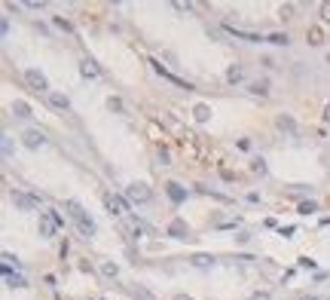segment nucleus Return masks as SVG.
I'll use <instances>...</instances> for the list:
<instances>
[{
    "instance_id": "nucleus-1",
    "label": "nucleus",
    "mask_w": 330,
    "mask_h": 300,
    "mask_svg": "<svg viewBox=\"0 0 330 300\" xmlns=\"http://www.w3.org/2000/svg\"><path fill=\"white\" fill-rule=\"evenodd\" d=\"M64 208H67V214L73 217V223L80 227L83 236H95V220L86 214V208H83L80 202H73V199H70V202H64Z\"/></svg>"
},
{
    "instance_id": "nucleus-2",
    "label": "nucleus",
    "mask_w": 330,
    "mask_h": 300,
    "mask_svg": "<svg viewBox=\"0 0 330 300\" xmlns=\"http://www.w3.org/2000/svg\"><path fill=\"white\" fill-rule=\"evenodd\" d=\"M104 208H107L110 214H129V199L120 196V193H107V196H104Z\"/></svg>"
},
{
    "instance_id": "nucleus-3",
    "label": "nucleus",
    "mask_w": 330,
    "mask_h": 300,
    "mask_svg": "<svg viewBox=\"0 0 330 300\" xmlns=\"http://www.w3.org/2000/svg\"><path fill=\"white\" fill-rule=\"evenodd\" d=\"M25 83H28L34 92H46V89H49L46 77H43V73L37 70V67H28V70H25Z\"/></svg>"
},
{
    "instance_id": "nucleus-4",
    "label": "nucleus",
    "mask_w": 330,
    "mask_h": 300,
    "mask_svg": "<svg viewBox=\"0 0 330 300\" xmlns=\"http://www.w3.org/2000/svg\"><path fill=\"white\" fill-rule=\"evenodd\" d=\"M150 187H147V184H132L129 187V190H126V199L129 202H150Z\"/></svg>"
},
{
    "instance_id": "nucleus-5",
    "label": "nucleus",
    "mask_w": 330,
    "mask_h": 300,
    "mask_svg": "<svg viewBox=\"0 0 330 300\" xmlns=\"http://www.w3.org/2000/svg\"><path fill=\"white\" fill-rule=\"evenodd\" d=\"M13 202H16V208H22V211H37V208H40V199L31 196V193H13Z\"/></svg>"
},
{
    "instance_id": "nucleus-6",
    "label": "nucleus",
    "mask_w": 330,
    "mask_h": 300,
    "mask_svg": "<svg viewBox=\"0 0 330 300\" xmlns=\"http://www.w3.org/2000/svg\"><path fill=\"white\" fill-rule=\"evenodd\" d=\"M37 230H40L43 239H49V236L58 230V220L52 217V211H40V227H37Z\"/></svg>"
},
{
    "instance_id": "nucleus-7",
    "label": "nucleus",
    "mask_w": 330,
    "mask_h": 300,
    "mask_svg": "<svg viewBox=\"0 0 330 300\" xmlns=\"http://www.w3.org/2000/svg\"><path fill=\"white\" fill-rule=\"evenodd\" d=\"M22 141H25L28 150H37V147H43V144H46V135H43L40 129H28V132L22 135Z\"/></svg>"
},
{
    "instance_id": "nucleus-8",
    "label": "nucleus",
    "mask_w": 330,
    "mask_h": 300,
    "mask_svg": "<svg viewBox=\"0 0 330 300\" xmlns=\"http://www.w3.org/2000/svg\"><path fill=\"white\" fill-rule=\"evenodd\" d=\"M227 31H230L233 37H239V40H248V43H260V34H254V31H242V28H236V25H227Z\"/></svg>"
},
{
    "instance_id": "nucleus-9",
    "label": "nucleus",
    "mask_w": 330,
    "mask_h": 300,
    "mask_svg": "<svg viewBox=\"0 0 330 300\" xmlns=\"http://www.w3.org/2000/svg\"><path fill=\"white\" fill-rule=\"evenodd\" d=\"M168 236H174V239H187L190 236V227L183 220H171L168 223Z\"/></svg>"
},
{
    "instance_id": "nucleus-10",
    "label": "nucleus",
    "mask_w": 330,
    "mask_h": 300,
    "mask_svg": "<svg viewBox=\"0 0 330 300\" xmlns=\"http://www.w3.org/2000/svg\"><path fill=\"white\" fill-rule=\"evenodd\" d=\"M49 104H52L55 110H67V107H70V98L61 95V92H49Z\"/></svg>"
},
{
    "instance_id": "nucleus-11",
    "label": "nucleus",
    "mask_w": 330,
    "mask_h": 300,
    "mask_svg": "<svg viewBox=\"0 0 330 300\" xmlns=\"http://www.w3.org/2000/svg\"><path fill=\"white\" fill-rule=\"evenodd\" d=\"M13 114H16L19 120H31V107H28V101H13Z\"/></svg>"
},
{
    "instance_id": "nucleus-12",
    "label": "nucleus",
    "mask_w": 330,
    "mask_h": 300,
    "mask_svg": "<svg viewBox=\"0 0 330 300\" xmlns=\"http://www.w3.org/2000/svg\"><path fill=\"white\" fill-rule=\"evenodd\" d=\"M248 92H251V95H260V98H263V95H269V83H266V80L248 83Z\"/></svg>"
},
{
    "instance_id": "nucleus-13",
    "label": "nucleus",
    "mask_w": 330,
    "mask_h": 300,
    "mask_svg": "<svg viewBox=\"0 0 330 300\" xmlns=\"http://www.w3.org/2000/svg\"><path fill=\"white\" fill-rule=\"evenodd\" d=\"M165 190H168L171 202H183V199H187V190H183V187H177V184H168Z\"/></svg>"
},
{
    "instance_id": "nucleus-14",
    "label": "nucleus",
    "mask_w": 330,
    "mask_h": 300,
    "mask_svg": "<svg viewBox=\"0 0 330 300\" xmlns=\"http://www.w3.org/2000/svg\"><path fill=\"white\" fill-rule=\"evenodd\" d=\"M193 267L208 270V267H214V257H211V254H193Z\"/></svg>"
},
{
    "instance_id": "nucleus-15",
    "label": "nucleus",
    "mask_w": 330,
    "mask_h": 300,
    "mask_svg": "<svg viewBox=\"0 0 330 300\" xmlns=\"http://www.w3.org/2000/svg\"><path fill=\"white\" fill-rule=\"evenodd\" d=\"M80 73H83V77H89V80H95V77H98L101 70L95 67V61H89V58H86V61L80 64Z\"/></svg>"
},
{
    "instance_id": "nucleus-16",
    "label": "nucleus",
    "mask_w": 330,
    "mask_h": 300,
    "mask_svg": "<svg viewBox=\"0 0 330 300\" xmlns=\"http://www.w3.org/2000/svg\"><path fill=\"white\" fill-rule=\"evenodd\" d=\"M129 230H132V233H144V236H150V233H153V230L147 227L144 220H138V217H132V220H129Z\"/></svg>"
},
{
    "instance_id": "nucleus-17",
    "label": "nucleus",
    "mask_w": 330,
    "mask_h": 300,
    "mask_svg": "<svg viewBox=\"0 0 330 300\" xmlns=\"http://www.w3.org/2000/svg\"><path fill=\"white\" fill-rule=\"evenodd\" d=\"M227 80H230V83H242V80H245V67L233 64V67L227 70Z\"/></svg>"
},
{
    "instance_id": "nucleus-18",
    "label": "nucleus",
    "mask_w": 330,
    "mask_h": 300,
    "mask_svg": "<svg viewBox=\"0 0 330 300\" xmlns=\"http://www.w3.org/2000/svg\"><path fill=\"white\" fill-rule=\"evenodd\" d=\"M101 273H104L107 279H117V276H120V267H117V264H110V260H107V264H101Z\"/></svg>"
},
{
    "instance_id": "nucleus-19",
    "label": "nucleus",
    "mask_w": 330,
    "mask_h": 300,
    "mask_svg": "<svg viewBox=\"0 0 330 300\" xmlns=\"http://www.w3.org/2000/svg\"><path fill=\"white\" fill-rule=\"evenodd\" d=\"M266 40H269V43H275V46H287V43H290V37H287V34H269Z\"/></svg>"
},
{
    "instance_id": "nucleus-20",
    "label": "nucleus",
    "mask_w": 330,
    "mask_h": 300,
    "mask_svg": "<svg viewBox=\"0 0 330 300\" xmlns=\"http://www.w3.org/2000/svg\"><path fill=\"white\" fill-rule=\"evenodd\" d=\"M193 114H196V120H199V123H205V120L211 117V110H208L205 104H196V110H193Z\"/></svg>"
},
{
    "instance_id": "nucleus-21",
    "label": "nucleus",
    "mask_w": 330,
    "mask_h": 300,
    "mask_svg": "<svg viewBox=\"0 0 330 300\" xmlns=\"http://www.w3.org/2000/svg\"><path fill=\"white\" fill-rule=\"evenodd\" d=\"M7 285H10V288H25V279L13 273V276H7Z\"/></svg>"
},
{
    "instance_id": "nucleus-22",
    "label": "nucleus",
    "mask_w": 330,
    "mask_h": 300,
    "mask_svg": "<svg viewBox=\"0 0 330 300\" xmlns=\"http://www.w3.org/2000/svg\"><path fill=\"white\" fill-rule=\"evenodd\" d=\"M278 129H284V132H293V120H290V117H278Z\"/></svg>"
},
{
    "instance_id": "nucleus-23",
    "label": "nucleus",
    "mask_w": 330,
    "mask_h": 300,
    "mask_svg": "<svg viewBox=\"0 0 330 300\" xmlns=\"http://www.w3.org/2000/svg\"><path fill=\"white\" fill-rule=\"evenodd\" d=\"M4 157H13V141H10V135H4Z\"/></svg>"
},
{
    "instance_id": "nucleus-24",
    "label": "nucleus",
    "mask_w": 330,
    "mask_h": 300,
    "mask_svg": "<svg viewBox=\"0 0 330 300\" xmlns=\"http://www.w3.org/2000/svg\"><path fill=\"white\" fill-rule=\"evenodd\" d=\"M25 7H28V10H43L46 4H43V0H28V4H25Z\"/></svg>"
},
{
    "instance_id": "nucleus-25",
    "label": "nucleus",
    "mask_w": 330,
    "mask_h": 300,
    "mask_svg": "<svg viewBox=\"0 0 330 300\" xmlns=\"http://www.w3.org/2000/svg\"><path fill=\"white\" fill-rule=\"evenodd\" d=\"M315 208H318L315 202H303V205H300V214H309V211H315Z\"/></svg>"
},
{
    "instance_id": "nucleus-26",
    "label": "nucleus",
    "mask_w": 330,
    "mask_h": 300,
    "mask_svg": "<svg viewBox=\"0 0 330 300\" xmlns=\"http://www.w3.org/2000/svg\"><path fill=\"white\" fill-rule=\"evenodd\" d=\"M107 107H110V110H123V101H120V98H110Z\"/></svg>"
},
{
    "instance_id": "nucleus-27",
    "label": "nucleus",
    "mask_w": 330,
    "mask_h": 300,
    "mask_svg": "<svg viewBox=\"0 0 330 300\" xmlns=\"http://www.w3.org/2000/svg\"><path fill=\"white\" fill-rule=\"evenodd\" d=\"M251 300H272V297H269V291H257V294H251Z\"/></svg>"
},
{
    "instance_id": "nucleus-28",
    "label": "nucleus",
    "mask_w": 330,
    "mask_h": 300,
    "mask_svg": "<svg viewBox=\"0 0 330 300\" xmlns=\"http://www.w3.org/2000/svg\"><path fill=\"white\" fill-rule=\"evenodd\" d=\"M321 19L330 22V4H321Z\"/></svg>"
},
{
    "instance_id": "nucleus-29",
    "label": "nucleus",
    "mask_w": 330,
    "mask_h": 300,
    "mask_svg": "<svg viewBox=\"0 0 330 300\" xmlns=\"http://www.w3.org/2000/svg\"><path fill=\"white\" fill-rule=\"evenodd\" d=\"M309 43H321V31H309Z\"/></svg>"
},
{
    "instance_id": "nucleus-30",
    "label": "nucleus",
    "mask_w": 330,
    "mask_h": 300,
    "mask_svg": "<svg viewBox=\"0 0 330 300\" xmlns=\"http://www.w3.org/2000/svg\"><path fill=\"white\" fill-rule=\"evenodd\" d=\"M290 16H293V7H290V4H287V7H281V19H290Z\"/></svg>"
},
{
    "instance_id": "nucleus-31",
    "label": "nucleus",
    "mask_w": 330,
    "mask_h": 300,
    "mask_svg": "<svg viewBox=\"0 0 330 300\" xmlns=\"http://www.w3.org/2000/svg\"><path fill=\"white\" fill-rule=\"evenodd\" d=\"M174 10H180V13H190V10H193V4H174Z\"/></svg>"
},
{
    "instance_id": "nucleus-32",
    "label": "nucleus",
    "mask_w": 330,
    "mask_h": 300,
    "mask_svg": "<svg viewBox=\"0 0 330 300\" xmlns=\"http://www.w3.org/2000/svg\"><path fill=\"white\" fill-rule=\"evenodd\" d=\"M324 120H327V123H330V104H327V107H324Z\"/></svg>"
},
{
    "instance_id": "nucleus-33",
    "label": "nucleus",
    "mask_w": 330,
    "mask_h": 300,
    "mask_svg": "<svg viewBox=\"0 0 330 300\" xmlns=\"http://www.w3.org/2000/svg\"><path fill=\"white\" fill-rule=\"evenodd\" d=\"M303 300H321V297H303Z\"/></svg>"
},
{
    "instance_id": "nucleus-34",
    "label": "nucleus",
    "mask_w": 330,
    "mask_h": 300,
    "mask_svg": "<svg viewBox=\"0 0 330 300\" xmlns=\"http://www.w3.org/2000/svg\"><path fill=\"white\" fill-rule=\"evenodd\" d=\"M174 300H190V297H174Z\"/></svg>"
}]
</instances>
